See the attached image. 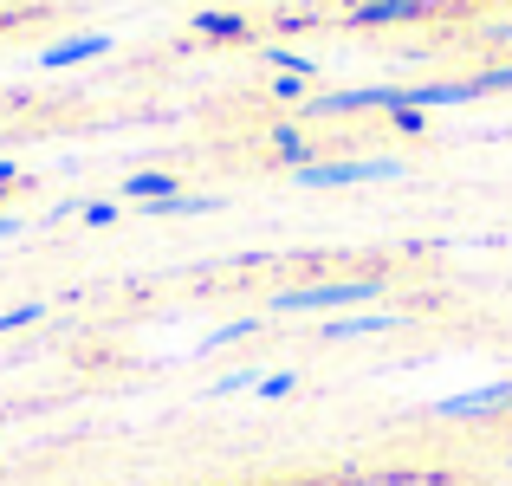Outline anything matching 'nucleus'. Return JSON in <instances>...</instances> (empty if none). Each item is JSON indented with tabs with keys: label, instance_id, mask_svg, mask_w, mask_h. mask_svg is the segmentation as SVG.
Masks as SVG:
<instances>
[{
	"label": "nucleus",
	"instance_id": "nucleus-1",
	"mask_svg": "<svg viewBox=\"0 0 512 486\" xmlns=\"http://www.w3.org/2000/svg\"><path fill=\"white\" fill-rule=\"evenodd\" d=\"M370 299H383V279L357 273V279H318V286L273 292V312H363Z\"/></svg>",
	"mask_w": 512,
	"mask_h": 486
},
{
	"label": "nucleus",
	"instance_id": "nucleus-2",
	"mask_svg": "<svg viewBox=\"0 0 512 486\" xmlns=\"http://www.w3.org/2000/svg\"><path fill=\"white\" fill-rule=\"evenodd\" d=\"M402 156H338V162H305L292 169L299 188H357V182H396Z\"/></svg>",
	"mask_w": 512,
	"mask_h": 486
},
{
	"label": "nucleus",
	"instance_id": "nucleus-3",
	"mask_svg": "<svg viewBox=\"0 0 512 486\" xmlns=\"http://www.w3.org/2000/svg\"><path fill=\"white\" fill-rule=\"evenodd\" d=\"M402 85H350V91H325V98H305L299 117H357V111H396Z\"/></svg>",
	"mask_w": 512,
	"mask_h": 486
},
{
	"label": "nucleus",
	"instance_id": "nucleus-4",
	"mask_svg": "<svg viewBox=\"0 0 512 486\" xmlns=\"http://www.w3.org/2000/svg\"><path fill=\"white\" fill-rule=\"evenodd\" d=\"M428 415H441V422H480V415H512V383H487V389H461V396H441Z\"/></svg>",
	"mask_w": 512,
	"mask_h": 486
},
{
	"label": "nucleus",
	"instance_id": "nucleus-5",
	"mask_svg": "<svg viewBox=\"0 0 512 486\" xmlns=\"http://www.w3.org/2000/svg\"><path fill=\"white\" fill-rule=\"evenodd\" d=\"M487 98V91L474 85V78H435V85H402V104L409 111H454V104H474Z\"/></svg>",
	"mask_w": 512,
	"mask_h": 486
},
{
	"label": "nucleus",
	"instance_id": "nucleus-6",
	"mask_svg": "<svg viewBox=\"0 0 512 486\" xmlns=\"http://www.w3.org/2000/svg\"><path fill=\"white\" fill-rule=\"evenodd\" d=\"M428 13H435V0H357L344 20L363 33V26H409V20H428Z\"/></svg>",
	"mask_w": 512,
	"mask_h": 486
},
{
	"label": "nucleus",
	"instance_id": "nucleus-7",
	"mask_svg": "<svg viewBox=\"0 0 512 486\" xmlns=\"http://www.w3.org/2000/svg\"><path fill=\"white\" fill-rule=\"evenodd\" d=\"M117 39L111 33H72V39H52L46 52H39V65H46V72H65V65H85V59H104V52H111Z\"/></svg>",
	"mask_w": 512,
	"mask_h": 486
},
{
	"label": "nucleus",
	"instance_id": "nucleus-8",
	"mask_svg": "<svg viewBox=\"0 0 512 486\" xmlns=\"http://www.w3.org/2000/svg\"><path fill=\"white\" fill-rule=\"evenodd\" d=\"M396 324H402V312H338L318 337L325 344H350V337H376V331H396Z\"/></svg>",
	"mask_w": 512,
	"mask_h": 486
},
{
	"label": "nucleus",
	"instance_id": "nucleus-9",
	"mask_svg": "<svg viewBox=\"0 0 512 486\" xmlns=\"http://www.w3.org/2000/svg\"><path fill=\"white\" fill-rule=\"evenodd\" d=\"M175 188H182V182H175L169 169H143V175H130V182H124V195H130V201H143V208H150V201H169Z\"/></svg>",
	"mask_w": 512,
	"mask_h": 486
},
{
	"label": "nucleus",
	"instance_id": "nucleus-10",
	"mask_svg": "<svg viewBox=\"0 0 512 486\" xmlns=\"http://www.w3.org/2000/svg\"><path fill=\"white\" fill-rule=\"evenodd\" d=\"M195 33L201 39H247V13H195Z\"/></svg>",
	"mask_w": 512,
	"mask_h": 486
},
{
	"label": "nucleus",
	"instance_id": "nucleus-11",
	"mask_svg": "<svg viewBox=\"0 0 512 486\" xmlns=\"http://www.w3.org/2000/svg\"><path fill=\"white\" fill-rule=\"evenodd\" d=\"M273 150L286 156L292 169H305V162H312V137H305L299 124H279V130H273Z\"/></svg>",
	"mask_w": 512,
	"mask_h": 486
},
{
	"label": "nucleus",
	"instance_id": "nucleus-12",
	"mask_svg": "<svg viewBox=\"0 0 512 486\" xmlns=\"http://www.w3.org/2000/svg\"><path fill=\"white\" fill-rule=\"evenodd\" d=\"M253 331H260V324H253V318H234V324H221V331H214V337H201V357H208V350H227V344H240V337H253Z\"/></svg>",
	"mask_w": 512,
	"mask_h": 486
},
{
	"label": "nucleus",
	"instance_id": "nucleus-13",
	"mask_svg": "<svg viewBox=\"0 0 512 486\" xmlns=\"http://www.w3.org/2000/svg\"><path fill=\"white\" fill-rule=\"evenodd\" d=\"M273 98H279V104H305V98H312V78H299V72H273Z\"/></svg>",
	"mask_w": 512,
	"mask_h": 486
},
{
	"label": "nucleus",
	"instance_id": "nucleus-14",
	"mask_svg": "<svg viewBox=\"0 0 512 486\" xmlns=\"http://www.w3.org/2000/svg\"><path fill=\"white\" fill-rule=\"evenodd\" d=\"M266 65H273V72H299V78L318 72V65L305 59V52H292V46H273V52H266Z\"/></svg>",
	"mask_w": 512,
	"mask_h": 486
},
{
	"label": "nucleus",
	"instance_id": "nucleus-15",
	"mask_svg": "<svg viewBox=\"0 0 512 486\" xmlns=\"http://www.w3.org/2000/svg\"><path fill=\"white\" fill-rule=\"evenodd\" d=\"M292 389H299V370H273V376H260V389H253V396H260V402H279V396H292Z\"/></svg>",
	"mask_w": 512,
	"mask_h": 486
},
{
	"label": "nucleus",
	"instance_id": "nucleus-16",
	"mask_svg": "<svg viewBox=\"0 0 512 486\" xmlns=\"http://www.w3.org/2000/svg\"><path fill=\"white\" fill-rule=\"evenodd\" d=\"M389 124H396L402 137H428V117H422V111H409V104H396V111H389Z\"/></svg>",
	"mask_w": 512,
	"mask_h": 486
},
{
	"label": "nucleus",
	"instance_id": "nucleus-17",
	"mask_svg": "<svg viewBox=\"0 0 512 486\" xmlns=\"http://www.w3.org/2000/svg\"><path fill=\"white\" fill-rule=\"evenodd\" d=\"M240 389H260V376H253V370H227L221 383L208 389V396H240Z\"/></svg>",
	"mask_w": 512,
	"mask_h": 486
},
{
	"label": "nucleus",
	"instance_id": "nucleus-18",
	"mask_svg": "<svg viewBox=\"0 0 512 486\" xmlns=\"http://www.w3.org/2000/svg\"><path fill=\"white\" fill-rule=\"evenodd\" d=\"M480 91H512V65H487V72H474Z\"/></svg>",
	"mask_w": 512,
	"mask_h": 486
},
{
	"label": "nucleus",
	"instance_id": "nucleus-19",
	"mask_svg": "<svg viewBox=\"0 0 512 486\" xmlns=\"http://www.w3.org/2000/svg\"><path fill=\"white\" fill-rule=\"evenodd\" d=\"M46 305H13V312H0V331H20V324H33Z\"/></svg>",
	"mask_w": 512,
	"mask_h": 486
},
{
	"label": "nucleus",
	"instance_id": "nucleus-20",
	"mask_svg": "<svg viewBox=\"0 0 512 486\" xmlns=\"http://www.w3.org/2000/svg\"><path fill=\"white\" fill-rule=\"evenodd\" d=\"M85 221H91V227H111L117 208H111V201H85Z\"/></svg>",
	"mask_w": 512,
	"mask_h": 486
}]
</instances>
